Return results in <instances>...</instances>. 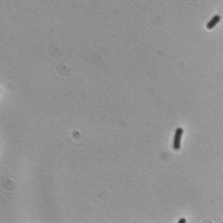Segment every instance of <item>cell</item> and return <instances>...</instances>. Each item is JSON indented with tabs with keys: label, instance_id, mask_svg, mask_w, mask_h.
Segmentation results:
<instances>
[{
	"label": "cell",
	"instance_id": "1",
	"mask_svg": "<svg viewBox=\"0 0 223 223\" xmlns=\"http://www.w3.org/2000/svg\"><path fill=\"white\" fill-rule=\"evenodd\" d=\"M182 135H183V129L181 127H178L174 134V140H173V148L178 151L181 148V141H182Z\"/></svg>",
	"mask_w": 223,
	"mask_h": 223
},
{
	"label": "cell",
	"instance_id": "2",
	"mask_svg": "<svg viewBox=\"0 0 223 223\" xmlns=\"http://www.w3.org/2000/svg\"><path fill=\"white\" fill-rule=\"evenodd\" d=\"M220 20H221V17L219 16V15H215V16H213L212 18H211V20L206 24V28L208 29H213L215 26L220 22Z\"/></svg>",
	"mask_w": 223,
	"mask_h": 223
},
{
	"label": "cell",
	"instance_id": "3",
	"mask_svg": "<svg viewBox=\"0 0 223 223\" xmlns=\"http://www.w3.org/2000/svg\"><path fill=\"white\" fill-rule=\"evenodd\" d=\"M185 221H186V220H185V219H181V220H180V221H178V222H180V223H184Z\"/></svg>",
	"mask_w": 223,
	"mask_h": 223
}]
</instances>
